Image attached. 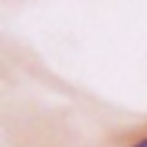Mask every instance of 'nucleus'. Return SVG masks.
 <instances>
[{"label":"nucleus","mask_w":147,"mask_h":147,"mask_svg":"<svg viewBox=\"0 0 147 147\" xmlns=\"http://www.w3.org/2000/svg\"><path fill=\"white\" fill-rule=\"evenodd\" d=\"M137 147H147V140H145V142H140V145H137Z\"/></svg>","instance_id":"obj_1"}]
</instances>
